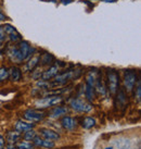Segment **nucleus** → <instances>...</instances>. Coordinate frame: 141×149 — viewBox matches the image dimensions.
<instances>
[{
  "mask_svg": "<svg viewBox=\"0 0 141 149\" xmlns=\"http://www.w3.org/2000/svg\"><path fill=\"white\" fill-rule=\"evenodd\" d=\"M105 2H115V1H117V0H104Z\"/></svg>",
  "mask_w": 141,
  "mask_h": 149,
  "instance_id": "obj_32",
  "label": "nucleus"
},
{
  "mask_svg": "<svg viewBox=\"0 0 141 149\" xmlns=\"http://www.w3.org/2000/svg\"><path fill=\"white\" fill-rule=\"evenodd\" d=\"M8 149H15V146H14V144H11V143H9Z\"/></svg>",
  "mask_w": 141,
  "mask_h": 149,
  "instance_id": "obj_30",
  "label": "nucleus"
},
{
  "mask_svg": "<svg viewBox=\"0 0 141 149\" xmlns=\"http://www.w3.org/2000/svg\"><path fill=\"white\" fill-rule=\"evenodd\" d=\"M4 19H6V15L2 14V13H0V21H3Z\"/></svg>",
  "mask_w": 141,
  "mask_h": 149,
  "instance_id": "obj_31",
  "label": "nucleus"
},
{
  "mask_svg": "<svg viewBox=\"0 0 141 149\" xmlns=\"http://www.w3.org/2000/svg\"><path fill=\"white\" fill-rule=\"evenodd\" d=\"M39 60H40V54H36L30 59H28V62L26 64V69L29 71H34L35 68H37L39 64Z\"/></svg>",
  "mask_w": 141,
  "mask_h": 149,
  "instance_id": "obj_17",
  "label": "nucleus"
},
{
  "mask_svg": "<svg viewBox=\"0 0 141 149\" xmlns=\"http://www.w3.org/2000/svg\"><path fill=\"white\" fill-rule=\"evenodd\" d=\"M85 95H86L88 100H93L95 99V88L91 86H89V85H86V88H85Z\"/></svg>",
  "mask_w": 141,
  "mask_h": 149,
  "instance_id": "obj_22",
  "label": "nucleus"
},
{
  "mask_svg": "<svg viewBox=\"0 0 141 149\" xmlns=\"http://www.w3.org/2000/svg\"><path fill=\"white\" fill-rule=\"evenodd\" d=\"M59 72V66L58 65H52L50 66L47 71H45L41 74V79L42 81H48L50 79H53L55 75L58 74Z\"/></svg>",
  "mask_w": 141,
  "mask_h": 149,
  "instance_id": "obj_13",
  "label": "nucleus"
},
{
  "mask_svg": "<svg viewBox=\"0 0 141 149\" xmlns=\"http://www.w3.org/2000/svg\"><path fill=\"white\" fill-rule=\"evenodd\" d=\"M95 91L99 93L101 95H105L106 93V87L104 85L103 79H102V74L98 72V76H97V79H95Z\"/></svg>",
  "mask_w": 141,
  "mask_h": 149,
  "instance_id": "obj_12",
  "label": "nucleus"
},
{
  "mask_svg": "<svg viewBox=\"0 0 141 149\" xmlns=\"http://www.w3.org/2000/svg\"><path fill=\"white\" fill-rule=\"evenodd\" d=\"M8 57H9V59H10V60H11L12 62H14V63L24 62V58H23L21 51H20L19 47H17V44L11 46V47H9Z\"/></svg>",
  "mask_w": 141,
  "mask_h": 149,
  "instance_id": "obj_8",
  "label": "nucleus"
},
{
  "mask_svg": "<svg viewBox=\"0 0 141 149\" xmlns=\"http://www.w3.org/2000/svg\"><path fill=\"white\" fill-rule=\"evenodd\" d=\"M61 124L62 126L66 131H70V132H73L76 130V126H77V122L75 119L70 118V116H63L62 120H61Z\"/></svg>",
  "mask_w": 141,
  "mask_h": 149,
  "instance_id": "obj_10",
  "label": "nucleus"
},
{
  "mask_svg": "<svg viewBox=\"0 0 141 149\" xmlns=\"http://www.w3.org/2000/svg\"><path fill=\"white\" fill-rule=\"evenodd\" d=\"M2 29H3L6 35H7V36H9L10 40H11V42H13L14 44H17V42H21V40H22L21 34L19 33V32L17 31V29H15L14 26H12L11 24L2 25Z\"/></svg>",
  "mask_w": 141,
  "mask_h": 149,
  "instance_id": "obj_7",
  "label": "nucleus"
},
{
  "mask_svg": "<svg viewBox=\"0 0 141 149\" xmlns=\"http://www.w3.org/2000/svg\"><path fill=\"white\" fill-rule=\"evenodd\" d=\"M9 77H10L11 81H13V82L20 81L22 77L21 70H20L19 68H17V66H12V68L9 70Z\"/></svg>",
  "mask_w": 141,
  "mask_h": 149,
  "instance_id": "obj_16",
  "label": "nucleus"
},
{
  "mask_svg": "<svg viewBox=\"0 0 141 149\" xmlns=\"http://www.w3.org/2000/svg\"><path fill=\"white\" fill-rule=\"evenodd\" d=\"M82 71L80 70H70L67 72L61 73V74H57L54 76V82L51 84V86H58V85H64L66 84L70 79H76L80 76Z\"/></svg>",
  "mask_w": 141,
  "mask_h": 149,
  "instance_id": "obj_1",
  "label": "nucleus"
},
{
  "mask_svg": "<svg viewBox=\"0 0 141 149\" xmlns=\"http://www.w3.org/2000/svg\"><path fill=\"white\" fill-rule=\"evenodd\" d=\"M4 39H6V33L2 29V25H0V42H3Z\"/></svg>",
  "mask_w": 141,
  "mask_h": 149,
  "instance_id": "obj_28",
  "label": "nucleus"
},
{
  "mask_svg": "<svg viewBox=\"0 0 141 149\" xmlns=\"http://www.w3.org/2000/svg\"><path fill=\"white\" fill-rule=\"evenodd\" d=\"M54 146H55L54 141H48V139H41V144H40V147H42V148L51 149V148H53Z\"/></svg>",
  "mask_w": 141,
  "mask_h": 149,
  "instance_id": "obj_26",
  "label": "nucleus"
},
{
  "mask_svg": "<svg viewBox=\"0 0 141 149\" xmlns=\"http://www.w3.org/2000/svg\"><path fill=\"white\" fill-rule=\"evenodd\" d=\"M68 2H70V0H63L62 3H68Z\"/></svg>",
  "mask_w": 141,
  "mask_h": 149,
  "instance_id": "obj_33",
  "label": "nucleus"
},
{
  "mask_svg": "<svg viewBox=\"0 0 141 149\" xmlns=\"http://www.w3.org/2000/svg\"><path fill=\"white\" fill-rule=\"evenodd\" d=\"M0 57H1V45H0Z\"/></svg>",
  "mask_w": 141,
  "mask_h": 149,
  "instance_id": "obj_34",
  "label": "nucleus"
},
{
  "mask_svg": "<svg viewBox=\"0 0 141 149\" xmlns=\"http://www.w3.org/2000/svg\"><path fill=\"white\" fill-rule=\"evenodd\" d=\"M45 116H46L45 112L39 111V110H34V109H28L23 113V118L29 122H39V121L44 120Z\"/></svg>",
  "mask_w": 141,
  "mask_h": 149,
  "instance_id": "obj_6",
  "label": "nucleus"
},
{
  "mask_svg": "<svg viewBox=\"0 0 141 149\" xmlns=\"http://www.w3.org/2000/svg\"><path fill=\"white\" fill-rule=\"evenodd\" d=\"M80 125L84 128H86V130H90L95 125V120L91 116H86V118H84L83 120L80 121Z\"/></svg>",
  "mask_w": 141,
  "mask_h": 149,
  "instance_id": "obj_18",
  "label": "nucleus"
},
{
  "mask_svg": "<svg viewBox=\"0 0 141 149\" xmlns=\"http://www.w3.org/2000/svg\"><path fill=\"white\" fill-rule=\"evenodd\" d=\"M41 62V65H49V64H52L54 61V57L49 52H45L40 56V60Z\"/></svg>",
  "mask_w": 141,
  "mask_h": 149,
  "instance_id": "obj_19",
  "label": "nucleus"
},
{
  "mask_svg": "<svg viewBox=\"0 0 141 149\" xmlns=\"http://www.w3.org/2000/svg\"><path fill=\"white\" fill-rule=\"evenodd\" d=\"M20 137H21V134L17 133V131H15V132H9L8 136H7V139L9 141V143L14 144L15 141H17L19 139H20Z\"/></svg>",
  "mask_w": 141,
  "mask_h": 149,
  "instance_id": "obj_20",
  "label": "nucleus"
},
{
  "mask_svg": "<svg viewBox=\"0 0 141 149\" xmlns=\"http://www.w3.org/2000/svg\"><path fill=\"white\" fill-rule=\"evenodd\" d=\"M136 97H137V100L140 102V98H141V81L139 79H138L137 81V95H136Z\"/></svg>",
  "mask_w": 141,
  "mask_h": 149,
  "instance_id": "obj_27",
  "label": "nucleus"
},
{
  "mask_svg": "<svg viewBox=\"0 0 141 149\" xmlns=\"http://www.w3.org/2000/svg\"><path fill=\"white\" fill-rule=\"evenodd\" d=\"M138 81L137 79V72H135L133 70H127L125 71L124 75V85L125 89L127 91H131L133 89V87L136 85V82Z\"/></svg>",
  "mask_w": 141,
  "mask_h": 149,
  "instance_id": "obj_4",
  "label": "nucleus"
},
{
  "mask_svg": "<svg viewBox=\"0 0 141 149\" xmlns=\"http://www.w3.org/2000/svg\"><path fill=\"white\" fill-rule=\"evenodd\" d=\"M35 127V123H30V122H25V121H17L15 123V131L17 133H23V132H27V131H30Z\"/></svg>",
  "mask_w": 141,
  "mask_h": 149,
  "instance_id": "obj_11",
  "label": "nucleus"
},
{
  "mask_svg": "<svg viewBox=\"0 0 141 149\" xmlns=\"http://www.w3.org/2000/svg\"><path fill=\"white\" fill-rule=\"evenodd\" d=\"M39 133L42 137H45V139H48V141H59L61 137L58 132H54L49 128H40Z\"/></svg>",
  "mask_w": 141,
  "mask_h": 149,
  "instance_id": "obj_9",
  "label": "nucleus"
},
{
  "mask_svg": "<svg viewBox=\"0 0 141 149\" xmlns=\"http://www.w3.org/2000/svg\"><path fill=\"white\" fill-rule=\"evenodd\" d=\"M9 77V70L7 68H0V82H4Z\"/></svg>",
  "mask_w": 141,
  "mask_h": 149,
  "instance_id": "obj_25",
  "label": "nucleus"
},
{
  "mask_svg": "<svg viewBox=\"0 0 141 149\" xmlns=\"http://www.w3.org/2000/svg\"><path fill=\"white\" fill-rule=\"evenodd\" d=\"M106 79H108V91H110V94L115 95L118 88H120V74L118 72L115 70H110L106 71Z\"/></svg>",
  "mask_w": 141,
  "mask_h": 149,
  "instance_id": "obj_2",
  "label": "nucleus"
},
{
  "mask_svg": "<svg viewBox=\"0 0 141 149\" xmlns=\"http://www.w3.org/2000/svg\"><path fill=\"white\" fill-rule=\"evenodd\" d=\"M70 106L74 109L75 111L83 112V113H87L92 109L91 104L86 102L85 100L79 99V98H73L70 101Z\"/></svg>",
  "mask_w": 141,
  "mask_h": 149,
  "instance_id": "obj_3",
  "label": "nucleus"
},
{
  "mask_svg": "<svg viewBox=\"0 0 141 149\" xmlns=\"http://www.w3.org/2000/svg\"><path fill=\"white\" fill-rule=\"evenodd\" d=\"M117 100H118V102L120 104H122L123 107L126 106L127 104V95H126V93H125L124 89H120L118 91V95H117Z\"/></svg>",
  "mask_w": 141,
  "mask_h": 149,
  "instance_id": "obj_21",
  "label": "nucleus"
},
{
  "mask_svg": "<svg viewBox=\"0 0 141 149\" xmlns=\"http://www.w3.org/2000/svg\"><path fill=\"white\" fill-rule=\"evenodd\" d=\"M35 146H34L33 143H30V141H20V143H17V145H15V148L17 149H33Z\"/></svg>",
  "mask_w": 141,
  "mask_h": 149,
  "instance_id": "obj_23",
  "label": "nucleus"
},
{
  "mask_svg": "<svg viewBox=\"0 0 141 149\" xmlns=\"http://www.w3.org/2000/svg\"><path fill=\"white\" fill-rule=\"evenodd\" d=\"M67 112H68V108L60 106V107H55L54 109L51 110V112H50V116H51L52 119H58V118H60V116L66 114Z\"/></svg>",
  "mask_w": 141,
  "mask_h": 149,
  "instance_id": "obj_14",
  "label": "nucleus"
},
{
  "mask_svg": "<svg viewBox=\"0 0 141 149\" xmlns=\"http://www.w3.org/2000/svg\"><path fill=\"white\" fill-rule=\"evenodd\" d=\"M92 1H101V0H92Z\"/></svg>",
  "mask_w": 141,
  "mask_h": 149,
  "instance_id": "obj_35",
  "label": "nucleus"
},
{
  "mask_svg": "<svg viewBox=\"0 0 141 149\" xmlns=\"http://www.w3.org/2000/svg\"><path fill=\"white\" fill-rule=\"evenodd\" d=\"M4 146V138L2 135H0V149H2Z\"/></svg>",
  "mask_w": 141,
  "mask_h": 149,
  "instance_id": "obj_29",
  "label": "nucleus"
},
{
  "mask_svg": "<svg viewBox=\"0 0 141 149\" xmlns=\"http://www.w3.org/2000/svg\"><path fill=\"white\" fill-rule=\"evenodd\" d=\"M97 76H98V71L95 70V69L89 71L87 73V76H86V85H89V86H91L95 88Z\"/></svg>",
  "mask_w": 141,
  "mask_h": 149,
  "instance_id": "obj_15",
  "label": "nucleus"
},
{
  "mask_svg": "<svg viewBox=\"0 0 141 149\" xmlns=\"http://www.w3.org/2000/svg\"><path fill=\"white\" fill-rule=\"evenodd\" d=\"M63 98L61 96H49V97H44L42 99L38 100L36 102V106L38 108H47V107H52L55 104H59L62 102Z\"/></svg>",
  "mask_w": 141,
  "mask_h": 149,
  "instance_id": "obj_5",
  "label": "nucleus"
},
{
  "mask_svg": "<svg viewBox=\"0 0 141 149\" xmlns=\"http://www.w3.org/2000/svg\"><path fill=\"white\" fill-rule=\"evenodd\" d=\"M36 136H37V135H36V132H35L34 130H30V131H27V132L24 133L23 138H24L26 141H33Z\"/></svg>",
  "mask_w": 141,
  "mask_h": 149,
  "instance_id": "obj_24",
  "label": "nucleus"
}]
</instances>
